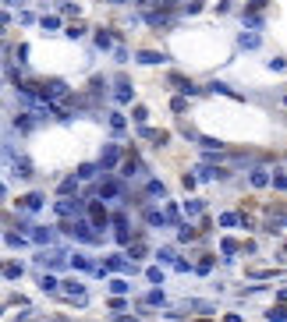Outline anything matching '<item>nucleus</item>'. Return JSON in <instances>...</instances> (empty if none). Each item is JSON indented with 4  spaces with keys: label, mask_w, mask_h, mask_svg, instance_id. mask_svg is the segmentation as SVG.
Here are the masks:
<instances>
[{
    "label": "nucleus",
    "mask_w": 287,
    "mask_h": 322,
    "mask_svg": "<svg viewBox=\"0 0 287 322\" xmlns=\"http://www.w3.org/2000/svg\"><path fill=\"white\" fill-rule=\"evenodd\" d=\"M145 276H149V280H153V283H163V269H160V266H153V269H149Z\"/></svg>",
    "instance_id": "42"
},
{
    "label": "nucleus",
    "mask_w": 287,
    "mask_h": 322,
    "mask_svg": "<svg viewBox=\"0 0 287 322\" xmlns=\"http://www.w3.org/2000/svg\"><path fill=\"white\" fill-rule=\"evenodd\" d=\"M188 304H191L195 312H202V315H213V312H216V304H213V301H188Z\"/></svg>",
    "instance_id": "24"
},
{
    "label": "nucleus",
    "mask_w": 287,
    "mask_h": 322,
    "mask_svg": "<svg viewBox=\"0 0 287 322\" xmlns=\"http://www.w3.org/2000/svg\"><path fill=\"white\" fill-rule=\"evenodd\" d=\"M50 322H64V319H50Z\"/></svg>",
    "instance_id": "54"
},
{
    "label": "nucleus",
    "mask_w": 287,
    "mask_h": 322,
    "mask_svg": "<svg viewBox=\"0 0 287 322\" xmlns=\"http://www.w3.org/2000/svg\"><path fill=\"white\" fill-rule=\"evenodd\" d=\"M284 103H287V96H284Z\"/></svg>",
    "instance_id": "55"
},
{
    "label": "nucleus",
    "mask_w": 287,
    "mask_h": 322,
    "mask_svg": "<svg viewBox=\"0 0 287 322\" xmlns=\"http://www.w3.org/2000/svg\"><path fill=\"white\" fill-rule=\"evenodd\" d=\"M89 223H93V230H96V234H103V227H107V223H110V216H107V209H103L99 202H93V206H89Z\"/></svg>",
    "instance_id": "2"
},
{
    "label": "nucleus",
    "mask_w": 287,
    "mask_h": 322,
    "mask_svg": "<svg viewBox=\"0 0 287 322\" xmlns=\"http://www.w3.org/2000/svg\"><path fill=\"white\" fill-rule=\"evenodd\" d=\"M14 174H18V177H32V163H28L25 156H18V160H14Z\"/></svg>",
    "instance_id": "16"
},
{
    "label": "nucleus",
    "mask_w": 287,
    "mask_h": 322,
    "mask_svg": "<svg viewBox=\"0 0 287 322\" xmlns=\"http://www.w3.org/2000/svg\"><path fill=\"white\" fill-rule=\"evenodd\" d=\"M156 258H160V262H174L177 255H174V248H160V252H156Z\"/></svg>",
    "instance_id": "38"
},
{
    "label": "nucleus",
    "mask_w": 287,
    "mask_h": 322,
    "mask_svg": "<svg viewBox=\"0 0 287 322\" xmlns=\"http://www.w3.org/2000/svg\"><path fill=\"white\" fill-rule=\"evenodd\" d=\"M145 223H149V227H167V216L156 212V209H145Z\"/></svg>",
    "instance_id": "17"
},
{
    "label": "nucleus",
    "mask_w": 287,
    "mask_h": 322,
    "mask_svg": "<svg viewBox=\"0 0 287 322\" xmlns=\"http://www.w3.org/2000/svg\"><path fill=\"white\" fill-rule=\"evenodd\" d=\"M266 322H287V308H269L266 312Z\"/></svg>",
    "instance_id": "27"
},
{
    "label": "nucleus",
    "mask_w": 287,
    "mask_h": 322,
    "mask_svg": "<svg viewBox=\"0 0 287 322\" xmlns=\"http://www.w3.org/2000/svg\"><path fill=\"white\" fill-rule=\"evenodd\" d=\"M96 170H99L96 163H82V166H78V174H74V177H78V181H89V177H96Z\"/></svg>",
    "instance_id": "22"
},
{
    "label": "nucleus",
    "mask_w": 287,
    "mask_h": 322,
    "mask_svg": "<svg viewBox=\"0 0 287 322\" xmlns=\"http://www.w3.org/2000/svg\"><path fill=\"white\" fill-rule=\"evenodd\" d=\"M110 4H124V0H110Z\"/></svg>",
    "instance_id": "53"
},
{
    "label": "nucleus",
    "mask_w": 287,
    "mask_h": 322,
    "mask_svg": "<svg viewBox=\"0 0 287 322\" xmlns=\"http://www.w3.org/2000/svg\"><path fill=\"white\" fill-rule=\"evenodd\" d=\"M120 163V149L117 145H107L99 152V170H114V166Z\"/></svg>",
    "instance_id": "4"
},
{
    "label": "nucleus",
    "mask_w": 287,
    "mask_h": 322,
    "mask_svg": "<svg viewBox=\"0 0 287 322\" xmlns=\"http://www.w3.org/2000/svg\"><path fill=\"white\" fill-rule=\"evenodd\" d=\"M195 269H199V273H202V276H206V273H209V269H213V258H209V255H206V258H202V262H199V266H195Z\"/></svg>",
    "instance_id": "46"
},
{
    "label": "nucleus",
    "mask_w": 287,
    "mask_h": 322,
    "mask_svg": "<svg viewBox=\"0 0 287 322\" xmlns=\"http://www.w3.org/2000/svg\"><path fill=\"white\" fill-rule=\"evenodd\" d=\"M227 177V170H213V166H199V177L195 181H223Z\"/></svg>",
    "instance_id": "11"
},
{
    "label": "nucleus",
    "mask_w": 287,
    "mask_h": 322,
    "mask_svg": "<svg viewBox=\"0 0 287 322\" xmlns=\"http://www.w3.org/2000/svg\"><path fill=\"white\" fill-rule=\"evenodd\" d=\"M4 4H22V0H4Z\"/></svg>",
    "instance_id": "51"
},
{
    "label": "nucleus",
    "mask_w": 287,
    "mask_h": 322,
    "mask_svg": "<svg viewBox=\"0 0 287 322\" xmlns=\"http://www.w3.org/2000/svg\"><path fill=\"white\" fill-rule=\"evenodd\" d=\"M110 128H114V131H124V117H120V114H110Z\"/></svg>",
    "instance_id": "41"
},
{
    "label": "nucleus",
    "mask_w": 287,
    "mask_h": 322,
    "mask_svg": "<svg viewBox=\"0 0 287 322\" xmlns=\"http://www.w3.org/2000/svg\"><path fill=\"white\" fill-rule=\"evenodd\" d=\"M53 209H57V216H78V212H82V202H78V198H60Z\"/></svg>",
    "instance_id": "6"
},
{
    "label": "nucleus",
    "mask_w": 287,
    "mask_h": 322,
    "mask_svg": "<svg viewBox=\"0 0 287 322\" xmlns=\"http://www.w3.org/2000/svg\"><path fill=\"white\" fill-rule=\"evenodd\" d=\"M68 36H71V39H82L85 28H82V25H68Z\"/></svg>",
    "instance_id": "44"
},
{
    "label": "nucleus",
    "mask_w": 287,
    "mask_h": 322,
    "mask_svg": "<svg viewBox=\"0 0 287 322\" xmlns=\"http://www.w3.org/2000/svg\"><path fill=\"white\" fill-rule=\"evenodd\" d=\"M7 244H11V248H18V244H25V234H7Z\"/></svg>",
    "instance_id": "47"
},
{
    "label": "nucleus",
    "mask_w": 287,
    "mask_h": 322,
    "mask_svg": "<svg viewBox=\"0 0 287 322\" xmlns=\"http://www.w3.org/2000/svg\"><path fill=\"white\" fill-rule=\"evenodd\" d=\"M99 195L103 198H124V184L114 181V177H103L99 181Z\"/></svg>",
    "instance_id": "3"
},
{
    "label": "nucleus",
    "mask_w": 287,
    "mask_h": 322,
    "mask_svg": "<svg viewBox=\"0 0 287 322\" xmlns=\"http://www.w3.org/2000/svg\"><path fill=\"white\" fill-rule=\"evenodd\" d=\"M96 46H99V50H110V46H114V36L107 32V28H99V32H96Z\"/></svg>",
    "instance_id": "19"
},
{
    "label": "nucleus",
    "mask_w": 287,
    "mask_h": 322,
    "mask_svg": "<svg viewBox=\"0 0 287 322\" xmlns=\"http://www.w3.org/2000/svg\"><path fill=\"white\" fill-rule=\"evenodd\" d=\"M145 22H149V25H156V28H167V25H170V14L153 11V14H145Z\"/></svg>",
    "instance_id": "15"
},
{
    "label": "nucleus",
    "mask_w": 287,
    "mask_h": 322,
    "mask_svg": "<svg viewBox=\"0 0 287 322\" xmlns=\"http://www.w3.org/2000/svg\"><path fill=\"white\" fill-rule=\"evenodd\" d=\"M220 248H223V252H227V255H234V252H238V241H231V237H223V241H220Z\"/></svg>",
    "instance_id": "40"
},
{
    "label": "nucleus",
    "mask_w": 287,
    "mask_h": 322,
    "mask_svg": "<svg viewBox=\"0 0 287 322\" xmlns=\"http://www.w3.org/2000/svg\"><path fill=\"white\" fill-rule=\"evenodd\" d=\"M245 25H248V28H263V18H259V14H252V11H248V14H245Z\"/></svg>",
    "instance_id": "37"
},
{
    "label": "nucleus",
    "mask_w": 287,
    "mask_h": 322,
    "mask_svg": "<svg viewBox=\"0 0 287 322\" xmlns=\"http://www.w3.org/2000/svg\"><path fill=\"white\" fill-rule=\"evenodd\" d=\"M60 290H64L71 301H78V304H85V301H89V298H85V287H82L78 280H64V283H60Z\"/></svg>",
    "instance_id": "5"
},
{
    "label": "nucleus",
    "mask_w": 287,
    "mask_h": 322,
    "mask_svg": "<svg viewBox=\"0 0 287 322\" xmlns=\"http://www.w3.org/2000/svg\"><path fill=\"white\" fill-rule=\"evenodd\" d=\"M28 237H32V241H39V244H50L57 234H53V230H47V227H28Z\"/></svg>",
    "instance_id": "8"
},
{
    "label": "nucleus",
    "mask_w": 287,
    "mask_h": 322,
    "mask_svg": "<svg viewBox=\"0 0 287 322\" xmlns=\"http://www.w3.org/2000/svg\"><path fill=\"white\" fill-rule=\"evenodd\" d=\"M22 209H28V212H36V209H43V195H39V191H32V195H25V198H22Z\"/></svg>",
    "instance_id": "14"
},
{
    "label": "nucleus",
    "mask_w": 287,
    "mask_h": 322,
    "mask_svg": "<svg viewBox=\"0 0 287 322\" xmlns=\"http://www.w3.org/2000/svg\"><path fill=\"white\" fill-rule=\"evenodd\" d=\"M238 223H241L238 212H223V216H220V227H238Z\"/></svg>",
    "instance_id": "33"
},
{
    "label": "nucleus",
    "mask_w": 287,
    "mask_h": 322,
    "mask_svg": "<svg viewBox=\"0 0 287 322\" xmlns=\"http://www.w3.org/2000/svg\"><path fill=\"white\" fill-rule=\"evenodd\" d=\"M145 191H149V195H160V198H167V188H163L160 181H149V184H145Z\"/></svg>",
    "instance_id": "29"
},
{
    "label": "nucleus",
    "mask_w": 287,
    "mask_h": 322,
    "mask_svg": "<svg viewBox=\"0 0 287 322\" xmlns=\"http://www.w3.org/2000/svg\"><path fill=\"white\" fill-rule=\"evenodd\" d=\"M199 145H202V149H209V152H213V149H223V142H216V138H209V135H202V138H199Z\"/></svg>",
    "instance_id": "31"
},
{
    "label": "nucleus",
    "mask_w": 287,
    "mask_h": 322,
    "mask_svg": "<svg viewBox=\"0 0 287 322\" xmlns=\"http://www.w3.org/2000/svg\"><path fill=\"white\" fill-rule=\"evenodd\" d=\"M110 290H114V294H128V290H131V283L117 276V280H110Z\"/></svg>",
    "instance_id": "28"
},
{
    "label": "nucleus",
    "mask_w": 287,
    "mask_h": 322,
    "mask_svg": "<svg viewBox=\"0 0 287 322\" xmlns=\"http://www.w3.org/2000/svg\"><path fill=\"white\" fill-rule=\"evenodd\" d=\"M135 120H139V124H145V120H149V110H145V106H135V114H131Z\"/></svg>",
    "instance_id": "39"
},
{
    "label": "nucleus",
    "mask_w": 287,
    "mask_h": 322,
    "mask_svg": "<svg viewBox=\"0 0 287 322\" xmlns=\"http://www.w3.org/2000/svg\"><path fill=\"white\" fill-rule=\"evenodd\" d=\"M117 241L128 244V241H131V230H128V227H117Z\"/></svg>",
    "instance_id": "45"
},
{
    "label": "nucleus",
    "mask_w": 287,
    "mask_h": 322,
    "mask_svg": "<svg viewBox=\"0 0 287 322\" xmlns=\"http://www.w3.org/2000/svg\"><path fill=\"white\" fill-rule=\"evenodd\" d=\"M14 124H18L22 131H28V128H32V117H18V120H14Z\"/></svg>",
    "instance_id": "49"
},
{
    "label": "nucleus",
    "mask_w": 287,
    "mask_h": 322,
    "mask_svg": "<svg viewBox=\"0 0 287 322\" xmlns=\"http://www.w3.org/2000/svg\"><path fill=\"white\" fill-rule=\"evenodd\" d=\"M120 166V177H139L142 174V163L139 160H124V163H117Z\"/></svg>",
    "instance_id": "10"
},
{
    "label": "nucleus",
    "mask_w": 287,
    "mask_h": 322,
    "mask_svg": "<svg viewBox=\"0 0 287 322\" xmlns=\"http://www.w3.org/2000/svg\"><path fill=\"white\" fill-rule=\"evenodd\" d=\"M209 89H213V92H223V96H231V99H238V92H234V89H227V85H223V82H213V85H209Z\"/></svg>",
    "instance_id": "34"
},
{
    "label": "nucleus",
    "mask_w": 287,
    "mask_h": 322,
    "mask_svg": "<svg viewBox=\"0 0 287 322\" xmlns=\"http://www.w3.org/2000/svg\"><path fill=\"white\" fill-rule=\"evenodd\" d=\"M202 212H206L202 198H188V202H185V216H202Z\"/></svg>",
    "instance_id": "12"
},
{
    "label": "nucleus",
    "mask_w": 287,
    "mask_h": 322,
    "mask_svg": "<svg viewBox=\"0 0 287 322\" xmlns=\"http://www.w3.org/2000/svg\"><path fill=\"white\" fill-rule=\"evenodd\" d=\"M142 138H153V145H167V131H153V128H142Z\"/></svg>",
    "instance_id": "18"
},
{
    "label": "nucleus",
    "mask_w": 287,
    "mask_h": 322,
    "mask_svg": "<svg viewBox=\"0 0 287 322\" xmlns=\"http://www.w3.org/2000/svg\"><path fill=\"white\" fill-rule=\"evenodd\" d=\"M0 269H4V276H7V280H18V276H22V266H18V262H11V266H0Z\"/></svg>",
    "instance_id": "32"
},
{
    "label": "nucleus",
    "mask_w": 287,
    "mask_h": 322,
    "mask_svg": "<svg viewBox=\"0 0 287 322\" xmlns=\"http://www.w3.org/2000/svg\"><path fill=\"white\" fill-rule=\"evenodd\" d=\"M74 191H78V177H68V181H60V195H74Z\"/></svg>",
    "instance_id": "25"
},
{
    "label": "nucleus",
    "mask_w": 287,
    "mask_h": 322,
    "mask_svg": "<svg viewBox=\"0 0 287 322\" xmlns=\"http://www.w3.org/2000/svg\"><path fill=\"white\" fill-rule=\"evenodd\" d=\"M145 304H167V298H163V290H149V294H145Z\"/></svg>",
    "instance_id": "30"
},
{
    "label": "nucleus",
    "mask_w": 287,
    "mask_h": 322,
    "mask_svg": "<svg viewBox=\"0 0 287 322\" xmlns=\"http://www.w3.org/2000/svg\"><path fill=\"white\" fill-rule=\"evenodd\" d=\"M139 4H142V7H145V4H156V0H139Z\"/></svg>",
    "instance_id": "50"
},
{
    "label": "nucleus",
    "mask_w": 287,
    "mask_h": 322,
    "mask_svg": "<svg viewBox=\"0 0 287 322\" xmlns=\"http://www.w3.org/2000/svg\"><path fill=\"white\" fill-rule=\"evenodd\" d=\"M238 43H241V46H248V50H255V46H259V36H245V32H241Z\"/></svg>",
    "instance_id": "36"
},
{
    "label": "nucleus",
    "mask_w": 287,
    "mask_h": 322,
    "mask_svg": "<svg viewBox=\"0 0 287 322\" xmlns=\"http://www.w3.org/2000/svg\"><path fill=\"white\" fill-rule=\"evenodd\" d=\"M131 96H135L131 82H124V78H120V82H117V89H114V99H117V103H131Z\"/></svg>",
    "instance_id": "7"
},
{
    "label": "nucleus",
    "mask_w": 287,
    "mask_h": 322,
    "mask_svg": "<svg viewBox=\"0 0 287 322\" xmlns=\"http://www.w3.org/2000/svg\"><path fill=\"white\" fill-rule=\"evenodd\" d=\"M252 184H255V188H266V184H269V174L263 170V166H255V170H252Z\"/></svg>",
    "instance_id": "20"
},
{
    "label": "nucleus",
    "mask_w": 287,
    "mask_h": 322,
    "mask_svg": "<svg viewBox=\"0 0 287 322\" xmlns=\"http://www.w3.org/2000/svg\"><path fill=\"white\" fill-rule=\"evenodd\" d=\"M167 60V53H156V50H142L139 53V64H163Z\"/></svg>",
    "instance_id": "13"
},
{
    "label": "nucleus",
    "mask_w": 287,
    "mask_h": 322,
    "mask_svg": "<svg viewBox=\"0 0 287 322\" xmlns=\"http://www.w3.org/2000/svg\"><path fill=\"white\" fill-rule=\"evenodd\" d=\"M273 181V188H280V191H287V174H277V177H269Z\"/></svg>",
    "instance_id": "43"
},
{
    "label": "nucleus",
    "mask_w": 287,
    "mask_h": 322,
    "mask_svg": "<svg viewBox=\"0 0 287 322\" xmlns=\"http://www.w3.org/2000/svg\"><path fill=\"white\" fill-rule=\"evenodd\" d=\"M60 230H64V234H71L74 241H82V244H96V241H99V234L93 230V223H89V220H82V216H74L71 223H64Z\"/></svg>",
    "instance_id": "1"
},
{
    "label": "nucleus",
    "mask_w": 287,
    "mask_h": 322,
    "mask_svg": "<svg viewBox=\"0 0 287 322\" xmlns=\"http://www.w3.org/2000/svg\"><path fill=\"white\" fill-rule=\"evenodd\" d=\"M39 262L50 266V269H60V266L68 262V255H64V252H50V255H39Z\"/></svg>",
    "instance_id": "9"
},
{
    "label": "nucleus",
    "mask_w": 287,
    "mask_h": 322,
    "mask_svg": "<svg viewBox=\"0 0 287 322\" xmlns=\"http://www.w3.org/2000/svg\"><path fill=\"white\" fill-rule=\"evenodd\" d=\"M170 82H174V85H177L181 92H185V96H199V89H195L191 82H185V78H177V74H174V78H170Z\"/></svg>",
    "instance_id": "21"
},
{
    "label": "nucleus",
    "mask_w": 287,
    "mask_h": 322,
    "mask_svg": "<svg viewBox=\"0 0 287 322\" xmlns=\"http://www.w3.org/2000/svg\"><path fill=\"white\" fill-rule=\"evenodd\" d=\"M0 198H4V184H0Z\"/></svg>",
    "instance_id": "52"
},
{
    "label": "nucleus",
    "mask_w": 287,
    "mask_h": 322,
    "mask_svg": "<svg viewBox=\"0 0 287 322\" xmlns=\"http://www.w3.org/2000/svg\"><path fill=\"white\" fill-rule=\"evenodd\" d=\"M71 266H74V269H93V262H89L85 255H74V258H71Z\"/></svg>",
    "instance_id": "35"
},
{
    "label": "nucleus",
    "mask_w": 287,
    "mask_h": 322,
    "mask_svg": "<svg viewBox=\"0 0 287 322\" xmlns=\"http://www.w3.org/2000/svg\"><path fill=\"white\" fill-rule=\"evenodd\" d=\"M43 28H47V32H57L60 22H57V18H43Z\"/></svg>",
    "instance_id": "48"
},
{
    "label": "nucleus",
    "mask_w": 287,
    "mask_h": 322,
    "mask_svg": "<svg viewBox=\"0 0 287 322\" xmlns=\"http://www.w3.org/2000/svg\"><path fill=\"white\" fill-rule=\"evenodd\" d=\"M128 244H131V241H128ZM135 258H145V244H142V241H135L131 252H128V262H135Z\"/></svg>",
    "instance_id": "26"
},
{
    "label": "nucleus",
    "mask_w": 287,
    "mask_h": 322,
    "mask_svg": "<svg viewBox=\"0 0 287 322\" xmlns=\"http://www.w3.org/2000/svg\"><path fill=\"white\" fill-rule=\"evenodd\" d=\"M39 287L47 290V294H57V290H60V280H57V276H43V280H39Z\"/></svg>",
    "instance_id": "23"
}]
</instances>
